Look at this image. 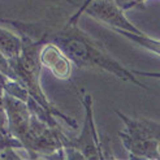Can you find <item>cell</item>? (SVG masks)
Returning <instances> with one entry per match:
<instances>
[{
  "label": "cell",
  "instance_id": "8992f818",
  "mask_svg": "<svg viewBox=\"0 0 160 160\" xmlns=\"http://www.w3.org/2000/svg\"><path fill=\"white\" fill-rule=\"evenodd\" d=\"M38 58L42 68L48 69L58 79L67 81L72 77L73 64L55 43L44 41L39 48Z\"/></svg>",
  "mask_w": 160,
  "mask_h": 160
},
{
  "label": "cell",
  "instance_id": "277c9868",
  "mask_svg": "<svg viewBox=\"0 0 160 160\" xmlns=\"http://www.w3.org/2000/svg\"><path fill=\"white\" fill-rule=\"evenodd\" d=\"M83 111H85V121L81 134L76 138L67 137L65 139V156L67 159H111L103 150L99 134L97 132L94 120V102L92 97L82 90L79 95Z\"/></svg>",
  "mask_w": 160,
  "mask_h": 160
},
{
  "label": "cell",
  "instance_id": "ba28073f",
  "mask_svg": "<svg viewBox=\"0 0 160 160\" xmlns=\"http://www.w3.org/2000/svg\"><path fill=\"white\" fill-rule=\"evenodd\" d=\"M116 33H118L120 35L125 37L126 39H129L133 43H135L137 46L142 47L150 52H154L155 55L160 56V39H155V38H151L148 35H146L145 33H141V34H134V33H128V31L124 30H115Z\"/></svg>",
  "mask_w": 160,
  "mask_h": 160
},
{
  "label": "cell",
  "instance_id": "30bf717a",
  "mask_svg": "<svg viewBox=\"0 0 160 160\" xmlns=\"http://www.w3.org/2000/svg\"><path fill=\"white\" fill-rule=\"evenodd\" d=\"M135 76H146L150 78L160 79V72H142V70H132Z\"/></svg>",
  "mask_w": 160,
  "mask_h": 160
},
{
  "label": "cell",
  "instance_id": "3957f363",
  "mask_svg": "<svg viewBox=\"0 0 160 160\" xmlns=\"http://www.w3.org/2000/svg\"><path fill=\"white\" fill-rule=\"evenodd\" d=\"M115 113L124 124L118 137L129 159L160 160V122L142 117H129L120 109Z\"/></svg>",
  "mask_w": 160,
  "mask_h": 160
},
{
  "label": "cell",
  "instance_id": "52a82bcc",
  "mask_svg": "<svg viewBox=\"0 0 160 160\" xmlns=\"http://www.w3.org/2000/svg\"><path fill=\"white\" fill-rule=\"evenodd\" d=\"M22 43L23 41L20 34L0 26V52L8 61L21 52Z\"/></svg>",
  "mask_w": 160,
  "mask_h": 160
},
{
  "label": "cell",
  "instance_id": "5b68a950",
  "mask_svg": "<svg viewBox=\"0 0 160 160\" xmlns=\"http://www.w3.org/2000/svg\"><path fill=\"white\" fill-rule=\"evenodd\" d=\"M83 13L91 16L92 18L102 23H106L112 30H124L134 34L143 33L133 22H130L125 12L113 0H90L83 7L82 14Z\"/></svg>",
  "mask_w": 160,
  "mask_h": 160
},
{
  "label": "cell",
  "instance_id": "7a4b0ae2",
  "mask_svg": "<svg viewBox=\"0 0 160 160\" xmlns=\"http://www.w3.org/2000/svg\"><path fill=\"white\" fill-rule=\"evenodd\" d=\"M18 34L22 37V41H23L21 52L16 56L14 59L9 60L16 81L28 91V94L39 106L48 112V113H51L55 117L64 120V122L68 126H70L72 129H77L76 120L65 113H62L59 108H56L48 100V98L46 97V94L42 89V85H41L42 65H41V62H39L38 53H39V48H41L42 43L46 41L44 34L38 39H34L31 35L22 33V31H20Z\"/></svg>",
  "mask_w": 160,
  "mask_h": 160
},
{
  "label": "cell",
  "instance_id": "6da1fadb",
  "mask_svg": "<svg viewBox=\"0 0 160 160\" xmlns=\"http://www.w3.org/2000/svg\"><path fill=\"white\" fill-rule=\"evenodd\" d=\"M44 38L58 46L74 67L79 69H99L125 82L148 90V87L143 85L132 70L126 69L100 43L83 33L77 23L67 22L62 29L55 33H44Z\"/></svg>",
  "mask_w": 160,
  "mask_h": 160
},
{
  "label": "cell",
  "instance_id": "9c48e42d",
  "mask_svg": "<svg viewBox=\"0 0 160 160\" xmlns=\"http://www.w3.org/2000/svg\"><path fill=\"white\" fill-rule=\"evenodd\" d=\"M113 2L121 8L124 12L132 9V8H145V0H113Z\"/></svg>",
  "mask_w": 160,
  "mask_h": 160
},
{
  "label": "cell",
  "instance_id": "8fae6325",
  "mask_svg": "<svg viewBox=\"0 0 160 160\" xmlns=\"http://www.w3.org/2000/svg\"><path fill=\"white\" fill-rule=\"evenodd\" d=\"M145 2H147V0H145Z\"/></svg>",
  "mask_w": 160,
  "mask_h": 160
}]
</instances>
